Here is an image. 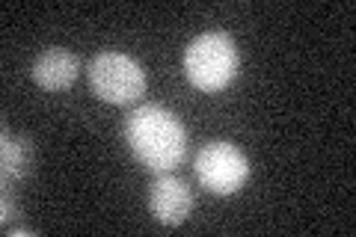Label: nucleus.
I'll return each instance as SVG.
<instances>
[{
  "instance_id": "nucleus-4",
  "label": "nucleus",
  "mask_w": 356,
  "mask_h": 237,
  "mask_svg": "<svg viewBox=\"0 0 356 237\" xmlns=\"http://www.w3.org/2000/svg\"><path fill=\"white\" fill-rule=\"evenodd\" d=\"M196 178L211 196H235L250 181V157L235 142L211 140L196 154Z\"/></svg>"
},
{
  "instance_id": "nucleus-7",
  "label": "nucleus",
  "mask_w": 356,
  "mask_h": 237,
  "mask_svg": "<svg viewBox=\"0 0 356 237\" xmlns=\"http://www.w3.org/2000/svg\"><path fill=\"white\" fill-rule=\"evenodd\" d=\"M36 152L27 137L3 131V145H0V163H3V181H21L30 175Z\"/></svg>"
},
{
  "instance_id": "nucleus-5",
  "label": "nucleus",
  "mask_w": 356,
  "mask_h": 237,
  "mask_svg": "<svg viewBox=\"0 0 356 237\" xmlns=\"http://www.w3.org/2000/svg\"><path fill=\"white\" fill-rule=\"evenodd\" d=\"M149 211L161 225H181L193 213V190L172 172H161L149 187Z\"/></svg>"
},
{
  "instance_id": "nucleus-6",
  "label": "nucleus",
  "mask_w": 356,
  "mask_h": 237,
  "mask_svg": "<svg viewBox=\"0 0 356 237\" xmlns=\"http://www.w3.org/2000/svg\"><path fill=\"white\" fill-rule=\"evenodd\" d=\"M30 74L36 81V86H42L44 92H65L81 77V60L65 48H44L33 60Z\"/></svg>"
},
{
  "instance_id": "nucleus-8",
  "label": "nucleus",
  "mask_w": 356,
  "mask_h": 237,
  "mask_svg": "<svg viewBox=\"0 0 356 237\" xmlns=\"http://www.w3.org/2000/svg\"><path fill=\"white\" fill-rule=\"evenodd\" d=\"M13 211H15V205H13V202H9V190H6V193H3V213H0V222L6 225V222H9V217H15Z\"/></svg>"
},
{
  "instance_id": "nucleus-2",
  "label": "nucleus",
  "mask_w": 356,
  "mask_h": 237,
  "mask_svg": "<svg viewBox=\"0 0 356 237\" xmlns=\"http://www.w3.org/2000/svg\"><path fill=\"white\" fill-rule=\"evenodd\" d=\"M241 54L229 33L214 30L196 36L184 51V74L199 92H222L238 77Z\"/></svg>"
},
{
  "instance_id": "nucleus-3",
  "label": "nucleus",
  "mask_w": 356,
  "mask_h": 237,
  "mask_svg": "<svg viewBox=\"0 0 356 237\" xmlns=\"http://www.w3.org/2000/svg\"><path fill=\"white\" fill-rule=\"evenodd\" d=\"M92 92L107 104H131L146 92V72L122 51H102L86 69Z\"/></svg>"
},
{
  "instance_id": "nucleus-1",
  "label": "nucleus",
  "mask_w": 356,
  "mask_h": 237,
  "mask_svg": "<svg viewBox=\"0 0 356 237\" xmlns=\"http://www.w3.org/2000/svg\"><path fill=\"white\" fill-rule=\"evenodd\" d=\"M125 140L137 161L152 172H172L187 157V131L172 110L143 104L125 122Z\"/></svg>"
}]
</instances>
